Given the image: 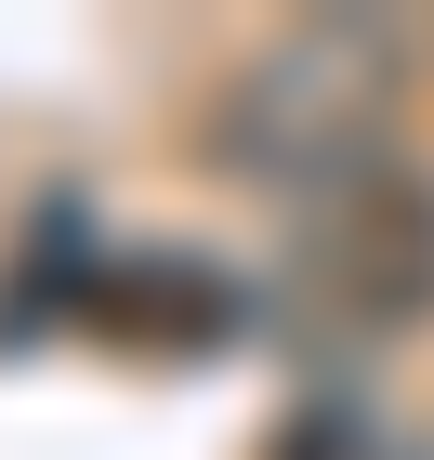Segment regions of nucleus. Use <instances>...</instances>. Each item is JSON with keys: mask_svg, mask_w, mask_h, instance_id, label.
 Instances as JSON below:
<instances>
[{"mask_svg": "<svg viewBox=\"0 0 434 460\" xmlns=\"http://www.w3.org/2000/svg\"><path fill=\"white\" fill-rule=\"evenodd\" d=\"M382 119H395V27H368V13H316V27L263 40L251 66L211 93L198 158L316 211V198H342L356 172H382Z\"/></svg>", "mask_w": 434, "mask_h": 460, "instance_id": "nucleus-1", "label": "nucleus"}, {"mask_svg": "<svg viewBox=\"0 0 434 460\" xmlns=\"http://www.w3.org/2000/svg\"><path fill=\"white\" fill-rule=\"evenodd\" d=\"M303 289L342 329H408L434 303V184L408 158H382L342 198H316L303 211Z\"/></svg>", "mask_w": 434, "mask_h": 460, "instance_id": "nucleus-2", "label": "nucleus"}, {"mask_svg": "<svg viewBox=\"0 0 434 460\" xmlns=\"http://www.w3.org/2000/svg\"><path fill=\"white\" fill-rule=\"evenodd\" d=\"M79 303L106 316V342H172V355L237 329V289H224L211 263H184V250H132V263H106Z\"/></svg>", "mask_w": 434, "mask_h": 460, "instance_id": "nucleus-3", "label": "nucleus"}, {"mask_svg": "<svg viewBox=\"0 0 434 460\" xmlns=\"http://www.w3.org/2000/svg\"><path fill=\"white\" fill-rule=\"evenodd\" d=\"M263 460H368V421H356V408H289Z\"/></svg>", "mask_w": 434, "mask_h": 460, "instance_id": "nucleus-4", "label": "nucleus"}]
</instances>
